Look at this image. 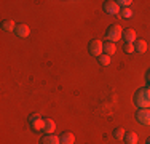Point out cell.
Segmentation results:
<instances>
[{"instance_id": "cell-23", "label": "cell", "mask_w": 150, "mask_h": 144, "mask_svg": "<svg viewBox=\"0 0 150 144\" xmlns=\"http://www.w3.org/2000/svg\"><path fill=\"white\" fill-rule=\"evenodd\" d=\"M145 144H150V138L147 139V141H145Z\"/></svg>"}, {"instance_id": "cell-10", "label": "cell", "mask_w": 150, "mask_h": 144, "mask_svg": "<svg viewBox=\"0 0 150 144\" xmlns=\"http://www.w3.org/2000/svg\"><path fill=\"white\" fill-rule=\"evenodd\" d=\"M134 51L145 53V51H147V42H145L144 38H137V40L134 42Z\"/></svg>"}, {"instance_id": "cell-1", "label": "cell", "mask_w": 150, "mask_h": 144, "mask_svg": "<svg viewBox=\"0 0 150 144\" xmlns=\"http://www.w3.org/2000/svg\"><path fill=\"white\" fill-rule=\"evenodd\" d=\"M134 104L139 109H149L150 107V86H144L139 88L134 93Z\"/></svg>"}, {"instance_id": "cell-13", "label": "cell", "mask_w": 150, "mask_h": 144, "mask_svg": "<svg viewBox=\"0 0 150 144\" xmlns=\"http://www.w3.org/2000/svg\"><path fill=\"white\" fill-rule=\"evenodd\" d=\"M15 29H16V24L13 19H3L2 21V31L11 32V31H15Z\"/></svg>"}, {"instance_id": "cell-20", "label": "cell", "mask_w": 150, "mask_h": 144, "mask_svg": "<svg viewBox=\"0 0 150 144\" xmlns=\"http://www.w3.org/2000/svg\"><path fill=\"white\" fill-rule=\"evenodd\" d=\"M131 0H117V5L120 6V8H129V5H131Z\"/></svg>"}, {"instance_id": "cell-9", "label": "cell", "mask_w": 150, "mask_h": 144, "mask_svg": "<svg viewBox=\"0 0 150 144\" xmlns=\"http://www.w3.org/2000/svg\"><path fill=\"white\" fill-rule=\"evenodd\" d=\"M40 144H61V141H59V136L51 133V135H45L40 139Z\"/></svg>"}, {"instance_id": "cell-19", "label": "cell", "mask_w": 150, "mask_h": 144, "mask_svg": "<svg viewBox=\"0 0 150 144\" xmlns=\"http://www.w3.org/2000/svg\"><path fill=\"white\" fill-rule=\"evenodd\" d=\"M123 51L128 53V55L134 53V43H125V45H123Z\"/></svg>"}, {"instance_id": "cell-15", "label": "cell", "mask_w": 150, "mask_h": 144, "mask_svg": "<svg viewBox=\"0 0 150 144\" xmlns=\"http://www.w3.org/2000/svg\"><path fill=\"white\" fill-rule=\"evenodd\" d=\"M115 51H117V46H115V43H112V42H105L104 43V55H115Z\"/></svg>"}, {"instance_id": "cell-4", "label": "cell", "mask_w": 150, "mask_h": 144, "mask_svg": "<svg viewBox=\"0 0 150 144\" xmlns=\"http://www.w3.org/2000/svg\"><path fill=\"white\" fill-rule=\"evenodd\" d=\"M136 120L139 122L141 125H150V107L149 109H137L136 112Z\"/></svg>"}, {"instance_id": "cell-11", "label": "cell", "mask_w": 150, "mask_h": 144, "mask_svg": "<svg viewBox=\"0 0 150 144\" xmlns=\"http://www.w3.org/2000/svg\"><path fill=\"white\" fill-rule=\"evenodd\" d=\"M54 130H56L54 120H51V118H45V127H43L45 135H51V133L54 131Z\"/></svg>"}, {"instance_id": "cell-2", "label": "cell", "mask_w": 150, "mask_h": 144, "mask_svg": "<svg viewBox=\"0 0 150 144\" xmlns=\"http://www.w3.org/2000/svg\"><path fill=\"white\" fill-rule=\"evenodd\" d=\"M121 37H123V27H121L120 24H112V26L107 27V31H105L107 42L115 43V42H118Z\"/></svg>"}, {"instance_id": "cell-24", "label": "cell", "mask_w": 150, "mask_h": 144, "mask_svg": "<svg viewBox=\"0 0 150 144\" xmlns=\"http://www.w3.org/2000/svg\"><path fill=\"white\" fill-rule=\"evenodd\" d=\"M147 86H150V85H147Z\"/></svg>"}, {"instance_id": "cell-21", "label": "cell", "mask_w": 150, "mask_h": 144, "mask_svg": "<svg viewBox=\"0 0 150 144\" xmlns=\"http://www.w3.org/2000/svg\"><path fill=\"white\" fill-rule=\"evenodd\" d=\"M37 118H40V115H38V114H30L29 122H34V120H37Z\"/></svg>"}, {"instance_id": "cell-7", "label": "cell", "mask_w": 150, "mask_h": 144, "mask_svg": "<svg viewBox=\"0 0 150 144\" xmlns=\"http://www.w3.org/2000/svg\"><path fill=\"white\" fill-rule=\"evenodd\" d=\"M123 38L125 43H134L137 38H136V31L134 29H125L123 31Z\"/></svg>"}, {"instance_id": "cell-14", "label": "cell", "mask_w": 150, "mask_h": 144, "mask_svg": "<svg viewBox=\"0 0 150 144\" xmlns=\"http://www.w3.org/2000/svg\"><path fill=\"white\" fill-rule=\"evenodd\" d=\"M125 144H137V135L134 131H128L125 133Z\"/></svg>"}, {"instance_id": "cell-16", "label": "cell", "mask_w": 150, "mask_h": 144, "mask_svg": "<svg viewBox=\"0 0 150 144\" xmlns=\"http://www.w3.org/2000/svg\"><path fill=\"white\" fill-rule=\"evenodd\" d=\"M113 138L117 139V141H120V139L125 138V130L121 127H117L115 130H113Z\"/></svg>"}, {"instance_id": "cell-12", "label": "cell", "mask_w": 150, "mask_h": 144, "mask_svg": "<svg viewBox=\"0 0 150 144\" xmlns=\"http://www.w3.org/2000/svg\"><path fill=\"white\" fill-rule=\"evenodd\" d=\"M43 127H45V118H37V120L30 122V128L34 131H43Z\"/></svg>"}, {"instance_id": "cell-17", "label": "cell", "mask_w": 150, "mask_h": 144, "mask_svg": "<svg viewBox=\"0 0 150 144\" xmlns=\"http://www.w3.org/2000/svg\"><path fill=\"white\" fill-rule=\"evenodd\" d=\"M98 63L101 64V66H109V64H110V56L102 53V55L98 58Z\"/></svg>"}, {"instance_id": "cell-5", "label": "cell", "mask_w": 150, "mask_h": 144, "mask_svg": "<svg viewBox=\"0 0 150 144\" xmlns=\"http://www.w3.org/2000/svg\"><path fill=\"white\" fill-rule=\"evenodd\" d=\"M102 8H104V11L107 14H110V16H115V14L120 13V6L117 5V2H110V0H105V2L102 3Z\"/></svg>"}, {"instance_id": "cell-6", "label": "cell", "mask_w": 150, "mask_h": 144, "mask_svg": "<svg viewBox=\"0 0 150 144\" xmlns=\"http://www.w3.org/2000/svg\"><path fill=\"white\" fill-rule=\"evenodd\" d=\"M29 32H30V29L27 24H16V29H15V34L18 35V37H21V38H24V37H27L29 35Z\"/></svg>"}, {"instance_id": "cell-18", "label": "cell", "mask_w": 150, "mask_h": 144, "mask_svg": "<svg viewBox=\"0 0 150 144\" xmlns=\"http://www.w3.org/2000/svg\"><path fill=\"white\" fill-rule=\"evenodd\" d=\"M120 14H121V18H125V19H129V18L133 16V11H131V8H121Z\"/></svg>"}, {"instance_id": "cell-3", "label": "cell", "mask_w": 150, "mask_h": 144, "mask_svg": "<svg viewBox=\"0 0 150 144\" xmlns=\"http://www.w3.org/2000/svg\"><path fill=\"white\" fill-rule=\"evenodd\" d=\"M88 51H90V55L99 58L104 53V43L99 40V38H93L90 42V45H88Z\"/></svg>"}, {"instance_id": "cell-22", "label": "cell", "mask_w": 150, "mask_h": 144, "mask_svg": "<svg viewBox=\"0 0 150 144\" xmlns=\"http://www.w3.org/2000/svg\"><path fill=\"white\" fill-rule=\"evenodd\" d=\"M147 85H150V71L147 72Z\"/></svg>"}, {"instance_id": "cell-8", "label": "cell", "mask_w": 150, "mask_h": 144, "mask_svg": "<svg viewBox=\"0 0 150 144\" xmlns=\"http://www.w3.org/2000/svg\"><path fill=\"white\" fill-rule=\"evenodd\" d=\"M59 141H61V144H74L75 136H74V133H70V131H64L62 135L59 136Z\"/></svg>"}]
</instances>
